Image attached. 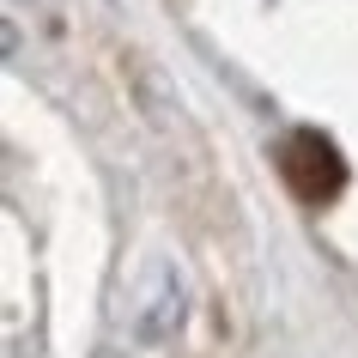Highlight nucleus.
I'll use <instances>...</instances> for the list:
<instances>
[{
	"instance_id": "nucleus-1",
	"label": "nucleus",
	"mask_w": 358,
	"mask_h": 358,
	"mask_svg": "<svg viewBox=\"0 0 358 358\" xmlns=\"http://www.w3.org/2000/svg\"><path fill=\"white\" fill-rule=\"evenodd\" d=\"M182 316H189V285H182V273L170 262H152L140 273V285H134V298H128V340L164 346V340L182 334Z\"/></svg>"
},
{
	"instance_id": "nucleus-2",
	"label": "nucleus",
	"mask_w": 358,
	"mask_h": 358,
	"mask_svg": "<svg viewBox=\"0 0 358 358\" xmlns=\"http://www.w3.org/2000/svg\"><path fill=\"white\" fill-rule=\"evenodd\" d=\"M280 170H285V182H292V194L310 201V207H322V201H334V194L346 189V158H340V146L328 134H316V128H298L280 146Z\"/></svg>"
}]
</instances>
